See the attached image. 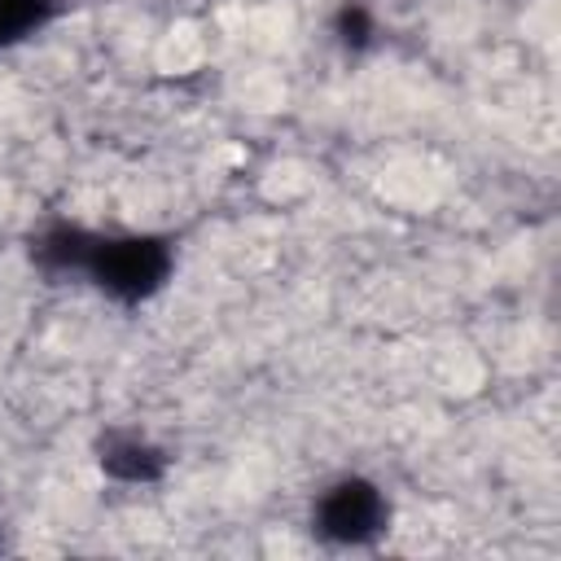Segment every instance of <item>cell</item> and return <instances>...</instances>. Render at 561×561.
Here are the masks:
<instances>
[{"label": "cell", "instance_id": "obj_1", "mask_svg": "<svg viewBox=\"0 0 561 561\" xmlns=\"http://www.w3.org/2000/svg\"><path fill=\"white\" fill-rule=\"evenodd\" d=\"M180 272V241L162 228H96L88 237L79 280L110 307L136 311L171 289Z\"/></svg>", "mask_w": 561, "mask_h": 561}, {"label": "cell", "instance_id": "obj_2", "mask_svg": "<svg viewBox=\"0 0 561 561\" xmlns=\"http://www.w3.org/2000/svg\"><path fill=\"white\" fill-rule=\"evenodd\" d=\"M302 526L324 548L364 552V548H377L394 530V495L381 478L364 469H342V473H329L311 491Z\"/></svg>", "mask_w": 561, "mask_h": 561}, {"label": "cell", "instance_id": "obj_3", "mask_svg": "<svg viewBox=\"0 0 561 561\" xmlns=\"http://www.w3.org/2000/svg\"><path fill=\"white\" fill-rule=\"evenodd\" d=\"M92 469L123 491H149L162 486L171 473V447L162 438H153L140 425H105L92 438Z\"/></svg>", "mask_w": 561, "mask_h": 561}, {"label": "cell", "instance_id": "obj_4", "mask_svg": "<svg viewBox=\"0 0 561 561\" xmlns=\"http://www.w3.org/2000/svg\"><path fill=\"white\" fill-rule=\"evenodd\" d=\"M324 31H329V44L342 53V57H368L377 53L381 44V13L368 4V0H337L324 18Z\"/></svg>", "mask_w": 561, "mask_h": 561}, {"label": "cell", "instance_id": "obj_5", "mask_svg": "<svg viewBox=\"0 0 561 561\" xmlns=\"http://www.w3.org/2000/svg\"><path fill=\"white\" fill-rule=\"evenodd\" d=\"M61 13H66V0H0V57L53 31Z\"/></svg>", "mask_w": 561, "mask_h": 561}, {"label": "cell", "instance_id": "obj_6", "mask_svg": "<svg viewBox=\"0 0 561 561\" xmlns=\"http://www.w3.org/2000/svg\"><path fill=\"white\" fill-rule=\"evenodd\" d=\"M0 548H4V517H0Z\"/></svg>", "mask_w": 561, "mask_h": 561}]
</instances>
